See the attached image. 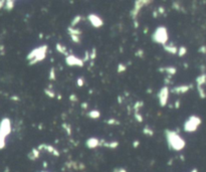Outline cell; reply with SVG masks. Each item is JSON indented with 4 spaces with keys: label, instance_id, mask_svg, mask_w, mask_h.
Wrapping results in <instances>:
<instances>
[{
    "label": "cell",
    "instance_id": "1",
    "mask_svg": "<svg viewBox=\"0 0 206 172\" xmlns=\"http://www.w3.org/2000/svg\"><path fill=\"white\" fill-rule=\"evenodd\" d=\"M165 136L169 149L174 151H181L185 146L186 142L177 132L172 130H165Z\"/></svg>",
    "mask_w": 206,
    "mask_h": 172
},
{
    "label": "cell",
    "instance_id": "2",
    "mask_svg": "<svg viewBox=\"0 0 206 172\" xmlns=\"http://www.w3.org/2000/svg\"><path fill=\"white\" fill-rule=\"evenodd\" d=\"M152 41L156 43L165 45L168 41V31L167 28L164 26H160L157 27L156 30L152 34Z\"/></svg>",
    "mask_w": 206,
    "mask_h": 172
},
{
    "label": "cell",
    "instance_id": "3",
    "mask_svg": "<svg viewBox=\"0 0 206 172\" xmlns=\"http://www.w3.org/2000/svg\"><path fill=\"white\" fill-rule=\"evenodd\" d=\"M201 122L202 121L201 119H200V117L195 116V115H192V116H190V117L185 121L184 127H183L184 128V131L187 132V133H193V132H195L196 130L198 129Z\"/></svg>",
    "mask_w": 206,
    "mask_h": 172
},
{
    "label": "cell",
    "instance_id": "4",
    "mask_svg": "<svg viewBox=\"0 0 206 172\" xmlns=\"http://www.w3.org/2000/svg\"><path fill=\"white\" fill-rule=\"evenodd\" d=\"M149 3H151V1H148V0H147V1H145V0H137V1H135L134 7H133V9L131 10V17H132L133 21L137 20V16H138L141 8L148 5Z\"/></svg>",
    "mask_w": 206,
    "mask_h": 172
},
{
    "label": "cell",
    "instance_id": "5",
    "mask_svg": "<svg viewBox=\"0 0 206 172\" xmlns=\"http://www.w3.org/2000/svg\"><path fill=\"white\" fill-rule=\"evenodd\" d=\"M169 93L170 90L167 86H164L161 88V90L159 91L158 94V100H159V104L161 107H165L168 103V99H169Z\"/></svg>",
    "mask_w": 206,
    "mask_h": 172
},
{
    "label": "cell",
    "instance_id": "6",
    "mask_svg": "<svg viewBox=\"0 0 206 172\" xmlns=\"http://www.w3.org/2000/svg\"><path fill=\"white\" fill-rule=\"evenodd\" d=\"M66 62L68 66H83V58H79L77 56L74 54H68V56H66Z\"/></svg>",
    "mask_w": 206,
    "mask_h": 172
},
{
    "label": "cell",
    "instance_id": "7",
    "mask_svg": "<svg viewBox=\"0 0 206 172\" xmlns=\"http://www.w3.org/2000/svg\"><path fill=\"white\" fill-rule=\"evenodd\" d=\"M11 132V124L10 120L9 119H3L1 124H0V136L5 138L7 135H9V133Z\"/></svg>",
    "mask_w": 206,
    "mask_h": 172
},
{
    "label": "cell",
    "instance_id": "8",
    "mask_svg": "<svg viewBox=\"0 0 206 172\" xmlns=\"http://www.w3.org/2000/svg\"><path fill=\"white\" fill-rule=\"evenodd\" d=\"M87 20L91 24V26H93L95 28H100L104 25L103 19L97 14H93V13H91V14L87 15Z\"/></svg>",
    "mask_w": 206,
    "mask_h": 172
},
{
    "label": "cell",
    "instance_id": "9",
    "mask_svg": "<svg viewBox=\"0 0 206 172\" xmlns=\"http://www.w3.org/2000/svg\"><path fill=\"white\" fill-rule=\"evenodd\" d=\"M45 50H47V45H41V46L39 47H36V48L32 49L31 51L28 52V54L26 55V60H28V62H31L34 57H36L39 53H41L42 51H45Z\"/></svg>",
    "mask_w": 206,
    "mask_h": 172
},
{
    "label": "cell",
    "instance_id": "10",
    "mask_svg": "<svg viewBox=\"0 0 206 172\" xmlns=\"http://www.w3.org/2000/svg\"><path fill=\"white\" fill-rule=\"evenodd\" d=\"M37 149H38L39 151L40 150H46L47 152H49L50 154H52V155L56 156V157H58L60 156V152L58 151V149H55L53 146H51V145L49 144H44V143H42V144H40L38 147H37Z\"/></svg>",
    "mask_w": 206,
    "mask_h": 172
},
{
    "label": "cell",
    "instance_id": "11",
    "mask_svg": "<svg viewBox=\"0 0 206 172\" xmlns=\"http://www.w3.org/2000/svg\"><path fill=\"white\" fill-rule=\"evenodd\" d=\"M190 89H192V86L190 85H180V86H177V87L173 88L172 90H171V92H172L173 94H185L187 93V92L189 91Z\"/></svg>",
    "mask_w": 206,
    "mask_h": 172
},
{
    "label": "cell",
    "instance_id": "12",
    "mask_svg": "<svg viewBox=\"0 0 206 172\" xmlns=\"http://www.w3.org/2000/svg\"><path fill=\"white\" fill-rule=\"evenodd\" d=\"M85 146L89 149L97 148L98 146H100V140L98 138H95V137H91L85 141Z\"/></svg>",
    "mask_w": 206,
    "mask_h": 172
},
{
    "label": "cell",
    "instance_id": "13",
    "mask_svg": "<svg viewBox=\"0 0 206 172\" xmlns=\"http://www.w3.org/2000/svg\"><path fill=\"white\" fill-rule=\"evenodd\" d=\"M100 146H104L107 148L111 149H116L119 146V142L118 141H111V142H106L105 140H100Z\"/></svg>",
    "mask_w": 206,
    "mask_h": 172
},
{
    "label": "cell",
    "instance_id": "14",
    "mask_svg": "<svg viewBox=\"0 0 206 172\" xmlns=\"http://www.w3.org/2000/svg\"><path fill=\"white\" fill-rule=\"evenodd\" d=\"M45 56H46V50H45V51H42V52H41V53H39V54L37 55V56L34 57V58L31 60V62H28V64H29V66H33V64H37V62H42V60L45 58Z\"/></svg>",
    "mask_w": 206,
    "mask_h": 172
},
{
    "label": "cell",
    "instance_id": "15",
    "mask_svg": "<svg viewBox=\"0 0 206 172\" xmlns=\"http://www.w3.org/2000/svg\"><path fill=\"white\" fill-rule=\"evenodd\" d=\"M164 49H165V51H167V52L171 53V54H176L177 52H178V47L176 46V45L174 44H167L166 43L165 45H163Z\"/></svg>",
    "mask_w": 206,
    "mask_h": 172
},
{
    "label": "cell",
    "instance_id": "16",
    "mask_svg": "<svg viewBox=\"0 0 206 172\" xmlns=\"http://www.w3.org/2000/svg\"><path fill=\"white\" fill-rule=\"evenodd\" d=\"M159 72H165L169 74V76H174V74H176L177 70H176V68H174V66H166V68H160Z\"/></svg>",
    "mask_w": 206,
    "mask_h": 172
},
{
    "label": "cell",
    "instance_id": "17",
    "mask_svg": "<svg viewBox=\"0 0 206 172\" xmlns=\"http://www.w3.org/2000/svg\"><path fill=\"white\" fill-rule=\"evenodd\" d=\"M28 158L30 160H36L37 158H39V150L37 148H32L30 153L28 154Z\"/></svg>",
    "mask_w": 206,
    "mask_h": 172
},
{
    "label": "cell",
    "instance_id": "18",
    "mask_svg": "<svg viewBox=\"0 0 206 172\" xmlns=\"http://www.w3.org/2000/svg\"><path fill=\"white\" fill-rule=\"evenodd\" d=\"M196 84L197 87H202L204 84H206V74H202L196 78Z\"/></svg>",
    "mask_w": 206,
    "mask_h": 172
},
{
    "label": "cell",
    "instance_id": "19",
    "mask_svg": "<svg viewBox=\"0 0 206 172\" xmlns=\"http://www.w3.org/2000/svg\"><path fill=\"white\" fill-rule=\"evenodd\" d=\"M87 117L91 119H99L101 117V112L99 110H91L87 113Z\"/></svg>",
    "mask_w": 206,
    "mask_h": 172
},
{
    "label": "cell",
    "instance_id": "20",
    "mask_svg": "<svg viewBox=\"0 0 206 172\" xmlns=\"http://www.w3.org/2000/svg\"><path fill=\"white\" fill-rule=\"evenodd\" d=\"M56 50L58 51L60 53H62V54H64L66 56H68L70 53L68 52V49H66V47L64 46V45L60 44V43H56Z\"/></svg>",
    "mask_w": 206,
    "mask_h": 172
},
{
    "label": "cell",
    "instance_id": "21",
    "mask_svg": "<svg viewBox=\"0 0 206 172\" xmlns=\"http://www.w3.org/2000/svg\"><path fill=\"white\" fill-rule=\"evenodd\" d=\"M68 33H70V35H77V36H79L81 33H83L81 29H79V28H76V27H70V26H68Z\"/></svg>",
    "mask_w": 206,
    "mask_h": 172
},
{
    "label": "cell",
    "instance_id": "22",
    "mask_svg": "<svg viewBox=\"0 0 206 172\" xmlns=\"http://www.w3.org/2000/svg\"><path fill=\"white\" fill-rule=\"evenodd\" d=\"M81 19H83V17H81V15H77V16H74V19L72 20V22H70V27H74V26L77 25V23L81 22Z\"/></svg>",
    "mask_w": 206,
    "mask_h": 172
},
{
    "label": "cell",
    "instance_id": "23",
    "mask_svg": "<svg viewBox=\"0 0 206 172\" xmlns=\"http://www.w3.org/2000/svg\"><path fill=\"white\" fill-rule=\"evenodd\" d=\"M143 133H144L145 135H147V136H153L154 135V131L149 127V126H145V127L143 128Z\"/></svg>",
    "mask_w": 206,
    "mask_h": 172
},
{
    "label": "cell",
    "instance_id": "24",
    "mask_svg": "<svg viewBox=\"0 0 206 172\" xmlns=\"http://www.w3.org/2000/svg\"><path fill=\"white\" fill-rule=\"evenodd\" d=\"M144 106V102L143 101H137L136 103H135L134 105V112L135 113H139V111H140V108L141 107Z\"/></svg>",
    "mask_w": 206,
    "mask_h": 172
},
{
    "label": "cell",
    "instance_id": "25",
    "mask_svg": "<svg viewBox=\"0 0 206 172\" xmlns=\"http://www.w3.org/2000/svg\"><path fill=\"white\" fill-rule=\"evenodd\" d=\"M5 9L8 11L12 10V8L14 7V1H11V0H8V1H6L5 2Z\"/></svg>",
    "mask_w": 206,
    "mask_h": 172
},
{
    "label": "cell",
    "instance_id": "26",
    "mask_svg": "<svg viewBox=\"0 0 206 172\" xmlns=\"http://www.w3.org/2000/svg\"><path fill=\"white\" fill-rule=\"evenodd\" d=\"M186 53H187V48L185 46H183V45H182V46H180L178 48V52H177V54H178L180 57L184 56Z\"/></svg>",
    "mask_w": 206,
    "mask_h": 172
},
{
    "label": "cell",
    "instance_id": "27",
    "mask_svg": "<svg viewBox=\"0 0 206 172\" xmlns=\"http://www.w3.org/2000/svg\"><path fill=\"white\" fill-rule=\"evenodd\" d=\"M197 90H198V94H199V97L201 99H205L206 98V93L205 91L203 90V88L202 87H197Z\"/></svg>",
    "mask_w": 206,
    "mask_h": 172
},
{
    "label": "cell",
    "instance_id": "28",
    "mask_svg": "<svg viewBox=\"0 0 206 172\" xmlns=\"http://www.w3.org/2000/svg\"><path fill=\"white\" fill-rule=\"evenodd\" d=\"M117 70H118V72H119V74L126 72V70H127V66H126V64H119Z\"/></svg>",
    "mask_w": 206,
    "mask_h": 172
},
{
    "label": "cell",
    "instance_id": "29",
    "mask_svg": "<svg viewBox=\"0 0 206 172\" xmlns=\"http://www.w3.org/2000/svg\"><path fill=\"white\" fill-rule=\"evenodd\" d=\"M44 93H45V95H46V96H48L49 98H54L55 94H54V92H53L52 90H50V89H45V90H44Z\"/></svg>",
    "mask_w": 206,
    "mask_h": 172
},
{
    "label": "cell",
    "instance_id": "30",
    "mask_svg": "<svg viewBox=\"0 0 206 172\" xmlns=\"http://www.w3.org/2000/svg\"><path fill=\"white\" fill-rule=\"evenodd\" d=\"M97 57V49L93 47L91 49V52H89V60H93Z\"/></svg>",
    "mask_w": 206,
    "mask_h": 172
},
{
    "label": "cell",
    "instance_id": "31",
    "mask_svg": "<svg viewBox=\"0 0 206 172\" xmlns=\"http://www.w3.org/2000/svg\"><path fill=\"white\" fill-rule=\"evenodd\" d=\"M49 80L50 81H54L55 80V70L54 68H51L49 70Z\"/></svg>",
    "mask_w": 206,
    "mask_h": 172
},
{
    "label": "cell",
    "instance_id": "32",
    "mask_svg": "<svg viewBox=\"0 0 206 172\" xmlns=\"http://www.w3.org/2000/svg\"><path fill=\"white\" fill-rule=\"evenodd\" d=\"M107 123H108L109 125H119L120 122L118 121L117 119H114V118H112V119L107 120Z\"/></svg>",
    "mask_w": 206,
    "mask_h": 172
},
{
    "label": "cell",
    "instance_id": "33",
    "mask_svg": "<svg viewBox=\"0 0 206 172\" xmlns=\"http://www.w3.org/2000/svg\"><path fill=\"white\" fill-rule=\"evenodd\" d=\"M62 128L66 131L68 135H70V134H72V128H70V126L68 125V124H66V123L62 124Z\"/></svg>",
    "mask_w": 206,
    "mask_h": 172
},
{
    "label": "cell",
    "instance_id": "34",
    "mask_svg": "<svg viewBox=\"0 0 206 172\" xmlns=\"http://www.w3.org/2000/svg\"><path fill=\"white\" fill-rule=\"evenodd\" d=\"M70 39H72L74 43H81V38H79V36H77V35H70Z\"/></svg>",
    "mask_w": 206,
    "mask_h": 172
},
{
    "label": "cell",
    "instance_id": "35",
    "mask_svg": "<svg viewBox=\"0 0 206 172\" xmlns=\"http://www.w3.org/2000/svg\"><path fill=\"white\" fill-rule=\"evenodd\" d=\"M135 119H136L137 121L139 122V123H142V122H143V117H142V115L140 114V112H139V113H135Z\"/></svg>",
    "mask_w": 206,
    "mask_h": 172
},
{
    "label": "cell",
    "instance_id": "36",
    "mask_svg": "<svg viewBox=\"0 0 206 172\" xmlns=\"http://www.w3.org/2000/svg\"><path fill=\"white\" fill-rule=\"evenodd\" d=\"M70 101L76 103V102H77V101H79V98H77V96L76 95V94H72V95L70 96Z\"/></svg>",
    "mask_w": 206,
    "mask_h": 172
},
{
    "label": "cell",
    "instance_id": "37",
    "mask_svg": "<svg viewBox=\"0 0 206 172\" xmlns=\"http://www.w3.org/2000/svg\"><path fill=\"white\" fill-rule=\"evenodd\" d=\"M172 8L176 9V10H178V11L183 10L182 7H181V5H180V4H178V3H177V2H174V3H173V4H172Z\"/></svg>",
    "mask_w": 206,
    "mask_h": 172
},
{
    "label": "cell",
    "instance_id": "38",
    "mask_svg": "<svg viewBox=\"0 0 206 172\" xmlns=\"http://www.w3.org/2000/svg\"><path fill=\"white\" fill-rule=\"evenodd\" d=\"M77 87H83V86L85 85V80H83V78H79L77 81Z\"/></svg>",
    "mask_w": 206,
    "mask_h": 172
},
{
    "label": "cell",
    "instance_id": "39",
    "mask_svg": "<svg viewBox=\"0 0 206 172\" xmlns=\"http://www.w3.org/2000/svg\"><path fill=\"white\" fill-rule=\"evenodd\" d=\"M135 55L138 57H143V55H144V51L142 50V49H139L137 52H135Z\"/></svg>",
    "mask_w": 206,
    "mask_h": 172
},
{
    "label": "cell",
    "instance_id": "40",
    "mask_svg": "<svg viewBox=\"0 0 206 172\" xmlns=\"http://www.w3.org/2000/svg\"><path fill=\"white\" fill-rule=\"evenodd\" d=\"M157 12L158 14H164V13H165V8H164L163 6H160L159 8H158Z\"/></svg>",
    "mask_w": 206,
    "mask_h": 172
},
{
    "label": "cell",
    "instance_id": "41",
    "mask_svg": "<svg viewBox=\"0 0 206 172\" xmlns=\"http://www.w3.org/2000/svg\"><path fill=\"white\" fill-rule=\"evenodd\" d=\"M198 51H199L200 53H206V45H202V46L198 49Z\"/></svg>",
    "mask_w": 206,
    "mask_h": 172
},
{
    "label": "cell",
    "instance_id": "42",
    "mask_svg": "<svg viewBox=\"0 0 206 172\" xmlns=\"http://www.w3.org/2000/svg\"><path fill=\"white\" fill-rule=\"evenodd\" d=\"M113 172H127V170H126L125 168H123V167H120V168H116V169L114 170Z\"/></svg>",
    "mask_w": 206,
    "mask_h": 172
},
{
    "label": "cell",
    "instance_id": "43",
    "mask_svg": "<svg viewBox=\"0 0 206 172\" xmlns=\"http://www.w3.org/2000/svg\"><path fill=\"white\" fill-rule=\"evenodd\" d=\"M83 62H87V60H89V51H85V58H83Z\"/></svg>",
    "mask_w": 206,
    "mask_h": 172
},
{
    "label": "cell",
    "instance_id": "44",
    "mask_svg": "<svg viewBox=\"0 0 206 172\" xmlns=\"http://www.w3.org/2000/svg\"><path fill=\"white\" fill-rule=\"evenodd\" d=\"M139 145H140V141L139 140H136L133 142V147H134V148H138Z\"/></svg>",
    "mask_w": 206,
    "mask_h": 172
},
{
    "label": "cell",
    "instance_id": "45",
    "mask_svg": "<svg viewBox=\"0 0 206 172\" xmlns=\"http://www.w3.org/2000/svg\"><path fill=\"white\" fill-rule=\"evenodd\" d=\"M87 107H89V105H87V103L83 102V104H81V109H83V110H87Z\"/></svg>",
    "mask_w": 206,
    "mask_h": 172
},
{
    "label": "cell",
    "instance_id": "46",
    "mask_svg": "<svg viewBox=\"0 0 206 172\" xmlns=\"http://www.w3.org/2000/svg\"><path fill=\"white\" fill-rule=\"evenodd\" d=\"M179 107H180V101H176V103H175V109H178Z\"/></svg>",
    "mask_w": 206,
    "mask_h": 172
},
{
    "label": "cell",
    "instance_id": "47",
    "mask_svg": "<svg viewBox=\"0 0 206 172\" xmlns=\"http://www.w3.org/2000/svg\"><path fill=\"white\" fill-rule=\"evenodd\" d=\"M4 5H5V1H0V9L2 8Z\"/></svg>",
    "mask_w": 206,
    "mask_h": 172
},
{
    "label": "cell",
    "instance_id": "48",
    "mask_svg": "<svg viewBox=\"0 0 206 172\" xmlns=\"http://www.w3.org/2000/svg\"><path fill=\"white\" fill-rule=\"evenodd\" d=\"M153 16H154V17H157V16H158V12H157V10H155V11H154V12H153Z\"/></svg>",
    "mask_w": 206,
    "mask_h": 172
},
{
    "label": "cell",
    "instance_id": "49",
    "mask_svg": "<svg viewBox=\"0 0 206 172\" xmlns=\"http://www.w3.org/2000/svg\"><path fill=\"white\" fill-rule=\"evenodd\" d=\"M190 172H198V169H197V168H193V169H192Z\"/></svg>",
    "mask_w": 206,
    "mask_h": 172
},
{
    "label": "cell",
    "instance_id": "50",
    "mask_svg": "<svg viewBox=\"0 0 206 172\" xmlns=\"http://www.w3.org/2000/svg\"><path fill=\"white\" fill-rule=\"evenodd\" d=\"M118 102H119L120 104H122V102H123V101H122V98H121V97H119V98H118Z\"/></svg>",
    "mask_w": 206,
    "mask_h": 172
},
{
    "label": "cell",
    "instance_id": "51",
    "mask_svg": "<svg viewBox=\"0 0 206 172\" xmlns=\"http://www.w3.org/2000/svg\"><path fill=\"white\" fill-rule=\"evenodd\" d=\"M11 99H12V100H19V99L17 98V97H12Z\"/></svg>",
    "mask_w": 206,
    "mask_h": 172
}]
</instances>
